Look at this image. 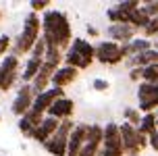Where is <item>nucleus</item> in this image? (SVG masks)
<instances>
[{"label":"nucleus","mask_w":158,"mask_h":156,"mask_svg":"<svg viewBox=\"0 0 158 156\" xmlns=\"http://www.w3.org/2000/svg\"><path fill=\"white\" fill-rule=\"evenodd\" d=\"M42 38L46 42V48H60L67 52L73 42L69 17L58 8H48L46 13H42Z\"/></svg>","instance_id":"obj_1"},{"label":"nucleus","mask_w":158,"mask_h":156,"mask_svg":"<svg viewBox=\"0 0 158 156\" xmlns=\"http://www.w3.org/2000/svg\"><path fill=\"white\" fill-rule=\"evenodd\" d=\"M40 38H42V17L38 13H31L29 11L23 19V31L17 36L10 54H15V56L31 54L33 46H35V42Z\"/></svg>","instance_id":"obj_2"},{"label":"nucleus","mask_w":158,"mask_h":156,"mask_svg":"<svg viewBox=\"0 0 158 156\" xmlns=\"http://www.w3.org/2000/svg\"><path fill=\"white\" fill-rule=\"evenodd\" d=\"M73 127H75L73 119L60 121V127L56 129V133L44 144V148L50 156H67V144H69V135H71Z\"/></svg>","instance_id":"obj_3"},{"label":"nucleus","mask_w":158,"mask_h":156,"mask_svg":"<svg viewBox=\"0 0 158 156\" xmlns=\"http://www.w3.org/2000/svg\"><path fill=\"white\" fill-rule=\"evenodd\" d=\"M102 156H125L123 140H121V129H118V123H114V121H108L104 125Z\"/></svg>","instance_id":"obj_4"},{"label":"nucleus","mask_w":158,"mask_h":156,"mask_svg":"<svg viewBox=\"0 0 158 156\" xmlns=\"http://www.w3.org/2000/svg\"><path fill=\"white\" fill-rule=\"evenodd\" d=\"M96 61L100 62V65H110V67L123 62L125 56H123V48H121V44L110 42V40L98 42V44H96Z\"/></svg>","instance_id":"obj_5"},{"label":"nucleus","mask_w":158,"mask_h":156,"mask_svg":"<svg viewBox=\"0 0 158 156\" xmlns=\"http://www.w3.org/2000/svg\"><path fill=\"white\" fill-rule=\"evenodd\" d=\"M137 110L142 115H148V112H156L158 110V86H152V83H139L137 86Z\"/></svg>","instance_id":"obj_6"},{"label":"nucleus","mask_w":158,"mask_h":156,"mask_svg":"<svg viewBox=\"0 0 158 156\" xmlns=\"http://www.w3.org/2000/svg\"><path fill=\"white\" fill-rule=\"evenodd\" d=\"M102 140H104V125L92 123L85 135V144L79 156H102Z\"/></svg>","instance_id":"obj_7"},{"label":"nucleus","mask_w":158,"mask_h":156,"mask_svg":"<svg viewBox=\"0 0 158 156\" xmlns=\"http://www.w3.org/2000/svg\"><path fill=\"white\" fill-rule=\"evenodd\" d=\"M118 129H121V140H123V152L125 156H139L142 154V146H139V135H137V129L129 123H118Z\"/></svg>","instance_id":"obj_8"},{"label":"nucleus","mask_w":158,"mask_h":156,"mask_svg":"<svg viewBox=\"0 0 158 156\" xmlns=\"http://www.w3.org/2000/svg\"><path fill=\"white\" fill-rule=\"evenodd\" d=\"M33 92H31V83H23V86L19 87V92H17L15 100H13V104H10V110H13V115L15 117H23V115H27L29 110H31L33 106Z\"/></svg>","instance_id":"obj_9"},{"label":"nucleus","mask_w":158,"mask_h":156,"mask_svg":"<svg viewBox=\"0 0 158 156\" xmlns=\"http://www.w3.org/2000/svg\"><path fill=\"white\" fill-rule=\"evenodd\" d=\"M142 2L137 0H125V2H117L112 6L106 8V19L110 23H127L129 25V19H131V11L137 8Z\"/></svg>","instance_id":"obj_10"},{"label":"nucleus","mask_w":158,"mask_h":156,"mask_svg":"<svg viewBox=\"0 0 158 156\" xmlns=\"http://www.w3.org/2000/svg\"><path fill=\"white\" fill-rule=\"evenodd\" d=\"M106 36L110 42H117L123 46V44H129L133 38H137V29L127 23H110L106 27Z\"/></svg>","instance_id":"obj_11"},{"label":"nucleus","mask_w":158,"mask_h":156,"mask_svg":"<svg viewBox=\"0 0 158 156\" xmlns=\"http://www.w3.org/2000/svg\"><path fill=\"white\" fill-rule=\"evenodd\" d=\"M64 96V90H60V87H48L46 92H42L40 96H35L33 98V106L31 108L35 110V112H40V115H46V110L54 104L58 98H63Z\"/></svg>","instance_id":"obj_12"},{"label":"nucleus","mask_w":158,"mask_h":156,"mask_svg":"<svg viewBox=\"0 0 158 156\" xmlns=\"http://www.w3.org/2000/svg\"><path fill=\"white\" fill-rule=\"evenodd\" d=\"M87 129H89V123H75L71 135H69V144H67V156H79L85 144Z\"/></svg>","instance_id":"obj_13"},{"label":"nucleus","mask_w":158,"mask_h":156,"mask_svg":"<svg viewBox=\"0 0 158 156\" xmlns=\"http://www.w3.org/2000/svg\"><path fill=\"white\" fill-rule=\"evenodd\" d=\"M73 112H75V102H73L71 98L63 96V98H58V100L46 110V117H54V119H58V121H69V119L73 117Z\"/></svg>","instance_id":"obj_14"},{"label":"nucleus","mask_w":158,"mask_h":156,"mask_svg":"<svg viewBox=\"0 0 158 156\" xmlns=\"http://www.w3.org/2000/svg\"><path fill=\"white\" fill-rule=\"evenodd\" d=\"M60 127V121L58 119H54V117H44L42 119V123H40V127L35 129V133H33V140L38 141V144H46L52 135L56 133V129Z\"/></svg>","instance_id":"obj_15"},{"label":"nucleus","mask_w":158,"mask_h":156,"mask_svg":"<svg viewBox=\"0 0 158 156\" xmlns=\"http://www.w3.org/2000/svg\"><path fill=\"white\" fill-rule=\"evenodd\" d=\"M77 75H79L77 69H73V67H69V65H60V67L56 69V73L52 75V79H50V86L64 90L67 86H71L73 81L77 79Z\"/></svg>","instance_id":"obj_16"},{"label":"nucleus","mask_w":158,"mask_h":156,"mask_svg":"<svg viewBox=\"0 0 158 156\" xmlns=\"http://www.w3.org/2000/svg\"><path fill=\"white\" fill-rule=\"evenodd\" d=\"M71 50H75L81 58L85 62H92L96 61V46L94 44H89V40H83V38H73V42H71Z\"/></svg>","instance_id":"obj_17"},{"label":"nucleus","mask_w":158,"mask_h":156,"mask_svg":"<svg viewBox=\"0 0 158 156\" xmlns=\"http://www.w3.org/2000/svg\"><path fill=\"white\" fill-rule=\"evenodd\" d=\"M121 48H123V56H125V61H127V58L139 54V52L150 50V48H152V40L143 38V36H137V38H133L129 44H123Z\"/></svg>","instance_id":"obj_18"},{"label":"nucleus","mask_w":158,"mask_h":156,"mask_svg":"<svg viewBox=\"0 0 158 156\" xmlns=\"http://www.w3.org/2000/svg\"><path fill=\"white\" fill-rule=\"evenodd\" d=\"M42 65H44V58H38V56H27L25 67H23V73H21V81H23V83H31L33 77L40 73Z\"/></svg>","instance_id":"obj_19"},{"label":"nucleus","mask_w":158,"mask_h":156,"mask_svg":"<svg viewBox=\"0 0 158 156\" xmlns=\"http://www.w3.org/2000/svg\"><path fill=\"white\" fill-rule=\"evenodd\" d=\"M19 69H21V58L15 54H6L0 62V73L4 75H19Z\"/></svg>","instance_id":"obj_20"},{"label":"nucleus","mask_w":158,"mask_h":156,"mask_svg":"<svg viewBox=\"0 0 158 156\" xmlns=\"http://www.w3.org/2000/svg\"><path fill=\"white\" fill-rule=\"evenodd\" d=\"M64 58V52L60 48H46V54H44V65L52 67V69H58L60 62Z\"/></svg>","instance_id":"obj_21"},{"label":"nucleus","mask_w":158,"mask_h":156,"mask_svg":"<svg viewBox=\"0 0 158 156\" xmlns=\"http://www.w3.org/2000/svg\"><path fill=\"white\" fill-rule=\"evenodd\" d=\"M154 131H156V117H154V112H148V115L142 117V123H139V127H137V133L150 137Z\"/></svg>","instance_id":"obj_22"},{"label":"nucleus","mask_w":158,"mask_h":156,"mask_svg":"<svg viewBox=\"0 0 158 156\" xmlns=\"http://www.w3.org/2000/svg\"><path fill=\"white\" fill-rule=\"evenodd\" d=\"M142 112L137 108H133V106H125L123 108V119H125V123H129V125H133L135 129L139 127V123H142Z\"/></svg>","instance_id":"obj_23"},{"label":"nucleus","mask_w":158,"mask_h":156,"mask_svg":"<svg viewBox=\"0 0 158 156\" xmlns=\"http://www.w3.org/2000/svg\"><path fill=\"white\" fill-rule=\"evenodd\" d=\"M17 127H19V131L23 133V137H29V140H33V133H35V129H38V125L31 123L27 117L19 119V121H17Z\"/></svg>","instance_id":"obj_24"},{"label":"nucleus","mask_w":158,"mask_h":156,"mask_svg":"<svg viewBox=\"0 0 158 156\" xmlns=\"http://www.w3.org/2000/svg\"><path fill=\"white\" fill-rule=\"evenodd\" d=\"M142 81L143 83L158 86V65H150V67L142 69Z\"/></svg>","instance_id":"obj_25"},{"label":"nucleus","mask_w":158,"mask_h":156,"mask_svg":"<svg viewBox=\"0 0 158 156\" xmlns=\"http://www.w3.org/2000/svg\"><path fill=\"white\" fill-rule=\"evenodd\" d=\"M142 11L150 19L158 17V0H146V2H142Z\"/></svg>","instance_id":"obj_26"},{"label":"nucleus","mask_w":158,"mask_h":156,"mask_svg":"<svg viewBox=\"0 0 158 156\" xmlns=\"http://www.w3.org/2000/svg\"><path fill=\"white\" fill-rule=\"evenodd\" d=\"M156 36H158V17H154V19H150V23L146 25V29H143V38L154 40Z\"/></svg>","instance_id":"obj_27"},{"label":"nucleus","mask_w":158,"mask_h":156,"mask_svg":"<svg viewBox=\"0 0 158 156\" xmlns=\"http://www.w3.org/2000/svg\"><path fill=\"white\" fill-rule=\"evenodd\" d=\"M29 8H31V13H46L48 8H50V0H31L29 2Z\"/></svg>","instance_id":"obj_28"},{"label":"nucleus","mask_w":158,"mask_h":156,"mask_svg":"<svg viewBox=\"0 0 158 156\" xmlns=\"http://www.w3.org/2000/svg\"><path fill=\"white\" fill-rule=\"evenodd\" d=\"M44 54H46V42H44V38H40L38 42H35V46H33V50H31V54H29V56L44 58Z\"/></svg>","instance_id":"obj_29"},{"label":"nucleus","mask_w":158,"mask_h":156,"mask_svg":"<svg viewBox=\"0 0 158 156\" xmlns=\"http://www.w3.org/2000/svg\"><path fill=\"white\" fill-rule=\"evenodd\" d=\"M92 87H94L96 92H106V90L110 87V83H108L106 79H102V77H96L94 81H92Z\"/></svg>","instance_id":"obj_30"},{"label":"nucleus","mask_w":158,"mask_h":156,"mask_svg":"<svg viewBox=\"0 0 158 156\" xmlns=\"http://www.w3.org/2000/svg\"><path fill=\"white\" fill-rule=\"evenodd\" d=\"M8 48H10V36H0V56H6Z\"/></svg>","instance_id":"obj_31"},{"label":"nucleus","mask_w":158,"mask_h":156,"mask_svg":"<svg viewBox=\"0 0 158 156\" xmlns=\"http://www.w3.org/2000/svg\"><path fill=\"white\" fill-rule=\"evenodd\" d=\"M148 146H150L152 150H154V152H158V129L154 133H152L150 137H148Z\"/></svg>","instance_id":"obj_32"},{"label":"nucleus","mask_w":158,"mask_h":156,"mask_svg":"<svg viewBox=\"0 0 158 156\" xmlns=\"http://www.w3.org/2000/svg\"><path fill=\"white\" fill-rule=\"evenodd\" d=\"M129 79L131 81H142V69H129Z\"/></svg>","instance_id":"obj_33"},{"label":"nucleus","mask_w":158,"mask_h":156,"mask_svg":"<svg viewBox=\"0 0 158 156\" xmlns=\"http://www.w3.org/2000/svg\"><path fill=\"white\" fill-rule=\"evenodd\" d=\"M85 31H87V36H89V38H98V36H100V31H98V27H96V25H89V23H87Z\"/></svg>","instance_id":"obj_34"},{"label":"nucleus","mask_w":158,"mask_h":156,"mask_svg":"<svg viewBox=\"0 0 158 156\" xmlns=\"http://www.w3.org/2000/svg\"><path fill=\"white\" fill-rule=\"evenodd\" d=\"M152 48H154V50H158V36L152 40Z\"/></svg>","instance_id":"obj_35"},{"label":"nucleus","mask_w":158,"mask_h":156,"mask_svg":"<svg viewBox=\"0 0 158 156\" xmlns=\"http://www.w3.org/2000/svg\"><path fill=\"white\" fill-rule=\"evenodd\" d=\"M154 117H156V129H158V110L154 112Z\"/></svg>","instance_id":"obj_36"},{"label":"nucleus","mask_w":158,"mask_h":156,"mask_svg":"<svg viewBox=\"0 0 158 156\" xmlns=\"http://www.w3.org/2000/svg\"><path fill=\"white\" fill-rule=\"evenodd\" d=\"M0 19H2V13H0Z\"/></svg>","instance_id":"obj_37"},{"label":"nucleus","mask_w":158,"mask_h":156,"mask_svg":"<svg viewBox=\"0 0 158 156\" xmlns=\"http://www.w3.org/2000/svg\"><path fill=\"white\" fill-rule=\"evenodd\" d=\"M0 121H2V117H0Z\"/></svg>","instance_id":"obj_38"}]
</instances>
